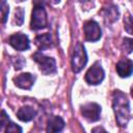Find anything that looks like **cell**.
I'll use <instances>...</instances> for the list:
<instances>
[{
	"mask_svg": "<svg viewBox=\"0 0 133 133\" xmlns=\"http://www.w3.org/2000/svg\"><path fill=\"white\" fill-rule=\"evenodd\" d=\"M112 108L116 123L121 127H126L131 118L130 101L127 95L121 90H115L112 95Z\"/></svg>",
	"mask_w": 133,
	"mask_h": 133,
	"instance_id": "1",
	"label": "cell"
},
{
	"mask_svg": "<svg viewBox=\"0 0 133 133\" xmlns=\"http://www.w3.org/2000/svg\"><path fill=\"white\" fill-rule=\"evenodd\" d=\"M48 26L47 12L44 6V1L34 0V6L31 12L30 28L32 30H41Z\"/></svg>",
	"mask_w": 133,
	"mask_h": 133,
	"instance_id": "2",
	"label": "cell"
},
{
	"mask_svg": "<svg viewBox=\"0 0 133 133\" xmlns=\"http://www.w3.org/2000/svg\"><path fill=\"white\" fill-rule=\"evenodd\" d=\"M32 59L38 64L39 71L44 75H52L56 73V62L52 57H48L41 52H35L32 55Z\"/></svg>",
	"mask_w": 133,
	"mask_h": 133,
	"instance_id": "3",
	"label": "cell"
},
{
	"mask_svg": "<svg viewBox=\"0 0 133 133\" xmlns=\"http://www.w3.org/2000/svg\"><path fill=\"white\" fill-rule=\"evenodd\" d=\"M87 63V54L84 46L78 43L74 48L72 56V70L74 73H79Z\"/></svg>",
	"mask_w": 133,
	"mask_h": 133,
	"instance_id": "4",
	"label": "cell"
},
{
	"mask_svg": "<svg viewBox=\"0 0 133 133\" xmlns=\"http://www.w3.org/2000/svg\"><path fill=\"white\" fill-rule=\"evenodd\" d=\"M105 77L104 70L100 62H95L86 72L85 74V81L90 85H98L100 84Z\"/></svg>",
	"mask_w": 133,
	"mask_h": 133,
	"instance_id": "5",
	"label": "cell"
},
{
	"mask_svg": "<svg viewBox=\"0 0 133 133\" xmlns=\"http://www.w3.org/2000/svg\"><path fill=\"white\" fill-rule=\"evenodd\" d=\"M83 31H84L85 39L87 42H97L102 36V30L99 24L94 20H89L84 23Z\"/></svg>",
	"mask_w": 133,
	"mask_h": 133,
	"instance_id": "6",
	"label": "cell"
},
{
	"mask_svg": "<svg viewBox=\"0 0 133 133\" xmlns=\"http://www.w3.org/2000/svg\"><path fill=\"white\" fill-rule=\"evenodd\" d=\"M81 114L90 123L98 122L101 117V106L97 103H86L81 106Z\"/></svg>",
	"mask_w": 133,
	"mask_h": 133,
	"instance_id": "7",
	"label": "cell"
},
{
	"mask_svg": "<svg viewBox=\"0 0 133 133\" xmlns=\"http://www.w3.org/2000/svg\"><path fill=\"white\" fill-rule=\"evenodd\" d=\"M8 44L17 51H26L30 47V41L28 36L22 32L10 35L8 38Z\"/></svg>",
	"mask_w": 133,
	"mask_h": 133,
	"instance_id": "8",
	"label": "cell"
},
{
	"mask_svg": "<svg viewBox=\"0 0 133 133\" xmlns=\"http://www.w3.org/2000/svg\"><path fill=\"white\" fill-rule=\"evenodd\" d=\"M34 81H35V77L30 73H23L14 78L15 85L22 89H30Z\"/></svg>",
	"mask_w": 133,
	"mask_h": 133,
	"instance_id": "9",
	"label": "cell"
},
{
	"mask_svg": "<svg viewBox=\"0 0 133 133\" xmlns=\"http://www.w3.org/2000/svg\"><path fill=\"white\" fill-rule=\"evenodd\" d=\"M132 70H133V63H132L131 59L125 58V59L119 60L116 63V72H117L118 76L122 78L130 77L132 74Z\"/></svg>",
	"mask_w": 133,
	"mask_h": 133,
	"instance_id": "10",
	"label": "cell"
},
{
	"mask_svg": "<svg viewBox=\"0 0 133 133\" xmlns=\"http://www.w3.org/2000/svg\"><path fill=\"white\" fill-rule=\"evenodd\" d=\"M64 126H65L64 121L60 116L53 115L48 119L46 131L47 132H60V131H62Z\"/></svg>",
	"mask_w": 133,
	"mask_h": 133,
	"instance_id": "11",
	"label": "cell"
},
{
	"mask_svg": "<svg viewBox=\"0 0 133 133\" xmlns=\"http://www.w3.org/2000/svg\"><path fill=\"white\" fill-rule=\"evenodd\" d=\"M34 44L38 48V50H47L53 46L52 37L50 33H44V34H38L34 38Z\"/></svg>",
	"mask_w": 133,
	"mask_h": 133,
	"instance_id": "12",
	"label": "cell"
},
{
	"mask_svg": "<svg viewBox=\"0 0 133 133\" xmlns=\"http://www.w3.org/2000/svg\"><path fill=\"white\" fill-rule=\"evenodd\" d=\"M35 115H36V111L31 106H23L17 112L18 118L22 122H30L35 117Z\"/></svg>",
	"mask_w": 133,
	"mask_h": 133,
	"instance_id": "13",
	"label": "cell"
},
{
	"mask_svg": "<svg viewBox=\"0 0 133 133\" xmlns=\"http://www.w3.org/2000/svg\"><path fill=\"white\" fill-rule=\"evenodd\" d=\"M118 10L117 7L114 5H109L108 7L104 8L103 10V16H104V20L106 23H113L114 21H116L118 19Z\"/></svg>",
	"mask_w": 133,
	"mask_h": 133,
	"instance_id": "14",
	"label": "cell"
},
{
	"mask_svg": "<svg viewBox=\"0 0 133 133\" xmlns=\"http://www.w3.org/2000/svg\"><path fill=\"white\" fill-rule=\"evenodd\" d=\"M9 14V6L6 0H0V19L2 23H5Z\"/></svg>",
	"mask_w": 133,
	"mask_h": 133,
	"instance_id": "15",
	"label": "cell"
},
{
	"mask_svg": "<svg viewBox=\"0 0 133 133\" xmlns=\"http://www.w3.org/2000/svg\"><path fill=\"white\" fill-rule=\"evenodd\" d=\"M9 117L5 110L0 109V131H5V128L9 124Z\"/></svg>",
	"mask_w": 133,
	"mask_h": 133,
	"instance_id": "16",
	"label": "cell"
},
{
	"mask_svg": "<svg viewBox=\"0 0 133 133\" xmlns=\"http://www.w3.org/2000/svg\"><path fill=\"white\" fill-rule=\"evenodd\" d=\"M24 8L23 7H18L16 8V11H15V23L17 26H21L23 25V22H24Z\"/></svg>",
	"mask_w": 133,
	"mask_h": 133,
	"instance_id": "17",
	"label": "cell"
},
{
	"mask_svg": "<svg viewBox=\"0 0 133 133\" xmlns=\"http://www.w3.org/2000/svg\"><path fill=\"white\" fill-rule=\"evenodd\" d=\"M23 130H22V128L21 127H19L18 125H16L15 123H12V122H9V124L7 125V127L5 128V132L6 133H10V132H14V133H17V132H22Z\"/></svg>",
	"mask_w": 133,
	"mask_h": 133,
	"instance_id": "18",
	"label": "cell"
},
{
	"mask_svg": "<svg viewBox=\"0 0 133 133\" xmlns=\"http://www.w3.org/2000/svg\"><path fill=\"white\" fill-rule=\"evenodd\" d=\"M125 29L129 34H132V18L131 15H128L125 19Z\"/></svg>",
	"mask_w": 133,
	"mask_h": 133,
	"instance_id": "19",
	"label": "cell"
},
{
	"mask_svg": "<svg viewBox=\"0 0 133 133\" xmlns=\"http://www.w3.org/2000/svg\"><path fill=\"white\" fill-rule=\"evenodd\" d=\"M124 46H125V50L127 53H131L132 52V39L125 37L124 38Z\"/></svg>",
	"mask_w": 133,
	"mask_h": 133,
	"instance_id": "20",
	"label": "cell"
},
{
	"mask_svg": "<svg viewBox=\"0 0 133 133\" xmlns=\"http://www.w3.org/2000/svg\"><path fill=\"white\" fill-rule=\"evenodd\" d=\"M14 64H15L16 70H21L23 65L25 64V60L23 59V57H17V60L14 61Z\"/></svg>",
	"mask_w": 133,
	"mask_h": 133,
	"instance_id": "21",
	"label": "cell"
},
{
	"mask_svg": "<svg viewBox=\"0 0 133 133\" xmlns=\"http://www.w3.org/2000/svg\"><path fill=\"white\" fill-rule=\"evenodd\" d=\"M50 3H52V4H57V3H59L60 2V0H48Z\"/></svg>",
	"mask_w": 133,
	"mask_h": 133,
	"instance_id": "22",
	"label": "cell"
},
{
	"mask_svg": "<svg viewBox=\"0 0 133 133\" xmlns=\"http://www.w3.org/2000/svg\"><path fill=\"white\" fill-rule=\"evenodd\" d=\"M105 131L104 129H102V128H95V129H92V132H96V131Z\"/></svg>",
	"mask_w": 133,
	"mask_h": 133,
	"instance_id": "23",
	"label": "cell"
},
{
	"mask_svg": "<svg viewBox=\"0 0 133 133\" xmlns=\"http://www.w3.org/2000/svg\"><path fill=\"white\" fill-rule=\"evenodd\" d=\"M19 1H21V2H22V1H26V0H19Z\"/></svg>",
	"mask_w": 133,
	"mask_h": 133,
	"instance_id": "24",
	"label": "cell"
},
{
	"mask_svg": "<svg viewBox=\"0 0 133 133\" xmlns=\"http://www.w3.org/2000/svg\"><path fill=\"white\" fill-rule=\"evenodd\" d=\"M0 104H1V97H0Z\"/></svg>",
	"mask_w": 133,
	"mask_h": 133,
	"instance_id": "25",
	"label": "cell"
}]
</instances>
